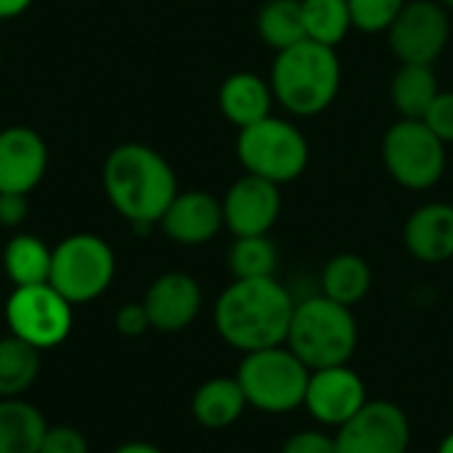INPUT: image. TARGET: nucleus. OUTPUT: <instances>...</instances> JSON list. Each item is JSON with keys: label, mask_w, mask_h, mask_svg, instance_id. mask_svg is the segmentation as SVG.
I'll return each instance as SVG.
<instances>
[{"label": "nucleus", "mask_w": 453, "mask_h": 453, "mask_svg": "<svg viewBox=\"0 0 453 453\" xmlns=\"http://www.w3.org/2000/svg\"><path fill=\"white\" fill-rule=\"evenodd\" d=\"M45 417L21 398H0V453H40Z\"/></svg>", "instance_id": "obj_20"}, {"label": "nucleus", "mask_w": 453, "mask_h": 453, "mask_svg": "<svg viewBox=\"0 0 453 453\" xmlns=\"http://www.w3.org/2000/svg\"><path fill=\"white\" fill-rule=\"evenodd\" d=\"M438 93V74L427 64H401L390 82V101L403 119H422Z\"/></svg>", "instance_id": "obj_22"}, {"label": "nucleus", "mask_w": 453, "mask_h": 453, "mask_svg": "<svg viewBox=\"0 0 453 453\" xmlns=\"http://www.w3.org/2000/svg\"><path fill=\"white\" fill-rule=\"evenodd\" d=\"M385 35L401 64L433 66L451 40V19L438 0H409Z\"/></svg>", "instance_id": "obj_10"}, {"label": "nucleus", "mask_w": 453, "mask_h": 453, "mask_svg": "<svg viewBox=\"0 0 453 453\" xmlns=\"http://www.w3.org/2000/svg\"><path fill=\"white\" fill-rule=\"evenodd\" d=\"M29 5H32V0H0V21L21 16Z\"/></svg>", "instance_id": "obj_34"}, {"label": "nucleus", "mask_w": 453, "mask_h": 453, "mask_svg": "<svg viewBox=\"0 0 453 453\" xmlns=\"http://www.w3.org/2000/svg\"><path fill=\"white\" fill-rule=\"evenodd\" d=\"M223 204V223L226 228L236 236H265L281 218V186L244 173L236 178L226 196L220 199Z\"/></svg>", "instance_id": "obj_13"}, {"label": "nucleus", "mask_w": 453, "mask_h": 453, "mask_svg": "<svg viewBox=\"0 0 453 453\" xmlns=\"http://www.w3.org/2000/svg\"><path fill=\"white\" fill-rule=\"evenodd\" d=\"M438 453H453V430L441 441V446H438Z\"/></svg>", "instance_id": "obj_36"}, {"label": "nucleus", "mask_w": 453, "mask_h": 453, "mask_svg": "<svg viewBox=\"0 0 453 453\" xmlns=\"http://www.w3.org/2000/svg\"><path fill=\"white\" fill-rule=\"evenodd\" d=\"M409 0H348L353 29L364 35H382L393 27Z\"/></svg>", "instance_id": "obj_28"}, {"label": "nucleus", "mask_w": 453, "mask_h": 453, "mask_svg": "<svg viewBox=\"0 0 453 453\" xmlns=\"http://www.w3.org/2000/svg\"><path fill=\"white\" fill-rule=\"evenodd\" d=\"M295 297L276 279H234L215 300V329L242 353L287 345Z\"/></svg>", "instance_id": "obj_1"}, {"label": "nucleus", "mask_w": 453, "mask_h": 453, "mask_svg": "<svg viewBox=\"0 0 453 453\" xmlns=\"http://www.w3.org/2000/svg\"><path fill=\"white\" fill-rule=\"evenodd\" d=\"M422 122L449 146L453 143V93L441 90L435 96V101L430 104V109L425 111Z\"/></svg>", "instance_id": "obj_29"}, {"label": "nucleus", "mask_w": 453, "mask_h": 453, "mask_svg": "<svg viewBox=\"0 0 453 453\" xmlns=\"http://www.w3.org/2000/svg\"><path fill=\"white\" fill-rule=\"evenodd\" d=\"M50 260L53 250L32 234H16L3 250V268L13 287L48 284Z\"/></svg>", "instance_id": "obj_23"}, {"label": "nucleus", "mask_w": 453, "mask_h": 453, "mask_svg": "<svg viewBox=\"0 0 453 453\" xmlns=\"http://www.w3.org/2000/svg\"><path fill=\"white\" fill-rule=\"evenodd\" d=\"M114 453H162L157 446H151V443H143V441H133V443H125V446H119Z\"/></svg>", "instance_id": "obj_35"}, {"label": "nucleus", "mask_w": 453, "mask_h": 453, "mask_svg": "<svg viewBox=\"0 0 453 453\" xmlns=\"http://www.w3.org/2000/svg\"><path fill=\"white\" fill-rule=\"evenodd\" d=\"M372 281H374L372 265L361 255L340 252L321 271V295H326L340 305L353 308L372 292Z\"/></svg>", "instance_id": "obj_21"}, {"label": "nucleus", "mask_w": 453, "mask_h": 453, "mask_svg": "<svg viewBox=\"0 0 453 453\" xmlns=\"http://www.w3.org/2000/svg\"><path fill=\"white\" fill-rule=\"evenodd\" d=\"M236 159L244 173L265 178L276 186H287L305 175L311 143L292 119L271 114L239 130Z\"/></svg>", "instance_id": "obj_5"}, {"label": "nucleus", "mask_w": 453, "mask_h": 453, "mask_svg": "<svg viewBox=\"0 0 453 453\" xmlns=\"http://www.w3.org/2000/svg\"><path fill=\"white\" fill-rule=\"evenodd\" d=\"M438 3H441V5H443L446 11H453V0H438Z\"/></svg>", "instance_id": "obj_37"}, {"label": "nucleus", "mask_w": 453, "mask_h": 453, "mask_svg": "<svg viewBox=\"0 0 453 453\" xmlns=\"http://www.w3.org/2000/svg\"><path fill=\"white\" fill-rule=\"evenodd\" d=\"M366 401L369 393L361 374L353 372L350 364H342L311 372L303 406L319 425L337 430L353 419L366 406Z\"/></svg>", "instance_id": "obj_12"}, {"label": "nucleus", "mask_w": 453, "mask_h": 453, "mask_svg": "<svg viewBox=\"0 0 453 453\" xmlns=\"http://www.w3.org/2000/svg\"><path fill=\"white\" fill-rule=\"evenodd\" d=\"M380 151L388 175L406 191H427L446 175L449 149L422 119L393 122Z\"/></svg>", "instance_id": "obj_7"}, {"label": "nucleus", "mask_w": 453, "mask_h": 453, "mask_svg": "<svg viewBox=\"0 0 453 453\" xmlns=\"http://www.w3.org/2000/svg\"><path fill=\"white\" fill-rule=\"evenodd\" d=\"M114 326L119 334L125 337H141L151 329V321H149V313L143 308V303H127L117 311L114 316Z\"/></svg>", "instance_id": "obj_32"}, {"label": "nucleus", "mask_w": 453, "mask_h": 453, "mask_svg": "<svg viewBox=\"0 0 453 453\" xmlns=\"http://www.w3.org/2000/svg\"><path fill=\"white\" fill-rule=\"evenodd\" d=\"M40 453H88V441L74 427H48Z\"/></svg>", "instance_id": "obj_31"}, {"label": "nucleus", "mask_w": 453, "mask_h": 453, "mask_svg": "<svg viewBox=\"0 0 453 453\" xmlns=\"http://www.w3.org/2000/svg\"><path fill=\"white\" fill-rule=\"evenodd\" d=\"M101 180L111 207L138 231L159 223L178 194L175 170L146 143H119L111 149Z\"/></svg>", "instance_id": "obj_2"}, {"label": "nucleus", "mask_w": 453, "mask_h": 453, "mask_svg": "<svg viewBox=\"0 0 453 453\" xmlns=\"http://www.w3.org/2000/svg\"><path fill=\"white\" fill-rule=\"evenodd\" d=\"M167 239L183 247H202L212 242L223 223V204L207 191H178L159 220Z\"/></svg>", "instance_id": "obj_16"}, {"label": "nucleus", "mask_w": 453, "mask_h": 453, "mask_svg": "<svg viewBox=\"0 0 453 453\" xmlns=\"http://www.w3.org/2000/svg\"><path fill=\"white\" fill-rule=\"evenodd\" d=\"M403 247L414 260L427 265L453 260V204H419L403 223Z\"/></svg>", "instance_id": "obj_17"}, {"label": "nucleus", "mask_w": 453, "mask_h": 453, "mask_svg": "<svg viewBox=\"0 0 453 453\" xmlns=\"http://www.w3.org/2000/svg\"><path fill=\"white\" fill-rule=\"evenodd\" d=\"M260 40L279 50H287L305 40V24H303V8L300 0H265L255 19Z\"/></svg>", "instance_id": "obj_24"}, {"label": "nucleus", "mask_w": 453, "mask_h": 453, "mask_svg": "<svg viewBox=\"0 0 453 453\" xmlns=\"http://www.w3.org/2000/svg\"><path fill=\"white\" fill-rule=\"evenodd\" d=\"M48 170V146L27 125L0 130V194H29Z\"/></svg>", "instance_id": "obj_14"}, {"label": "nucleus", "mask_w": 453, "mask_h": 453, "mask_svg": "<svg viewBox=\"0 0 453 453\" xmlns=\"http://www.w3.org/2000/svg\"><path fill=\"white\" fill-rule=\"evenodd\" d=\"M287 348L311 369L350 364L358 348V321L348 305L313 295L295 303Z\"/></svg>", "instance_id": "obj_4"}, {"label": "nucleus", "mask_w": 453, "mask_h": 453, "mask_svg": "<svg viewBox=\"0 0 453 453\" xmlns=\"http://www.w3.org/2000/svg\"><path fill=\"white\" fill-rule=\"evenodd\" d=\"M151 329L165 334H178L188 329L202 311V287L194 276L183 271L162 273L151 281L143 297Z\"/></svg>", "instance_id": "obj_15"}, {"label": "nucleus", "mask_w": 453, "mask_h": 453, "mask_svg": "<svg viewBox=\"0 0 453 453\" xmlns=\"http://www.w3.org/2000/svg\"><path fill=\"white\" fill-rule=\"evenodd\" d=\"M276 104L292 117H319L340 96L342 64L337 48L303 40L287 50H279L271 64Z\"/></svg>", "instance_id": "obj_3"}, {"label": "nucleus", "mask_w": 453, "mask_h": 453, "mask_svg": "<svg viewBox=\"0 0 453 453\" xmlns=\"http://www.w3.org/2000/svg\"><path fill=\"white\" fill-rule=\"evenodd\" d=\"M337 453H409L411 422L393 401H366V406L334 433Z\"/></svg>", "instance_id": "obj_11"}, {"label": "nucleus", "mask_w": 453, "mask_h": 453, "mask_svg": "<svg viewBox=\"0 0 453 453\" xmlns=\"http://www.w3.org/2000/svg\"><path fill=\"white\" fill-rule=\"evenodd\" d=\"M279 250L273 239L265 236H236L228 250V271L234 279H268L276 276Z\"/></svg>", "instance_id": "obj_27"}, {"label": "nucleus", "mask_w": 453, "mask_h": 453, "mask_svg": "<svg viewBox=\"0 0 453 453\" xmlns=\"http://www.w3.org/2000/svg\"><path fill=\"white\" fill-rule=\"evenodd\" d=\"M0 66H3V48H0Z\"/></svg>", "instance_id": "obj_38"}, {"label": "nucleus", "mask_w": 453, "mask_h": 453, "mask_svg": "<svg viewBox=\"0 0 453 453\" xmlns=\"http://www.w3.org/2000/svg\"><path fill=\"white\" fill-rule=\"evenodd\" d=\"M40 350L8 334L0 340V398H19L40 377Z\"/></svg>", "instance_id": "obj_25"}, {"label": "nucleus", "mask_w": 453, "mask_h": 453, "mask_svg": "<svg viewBox=\"0 0 453 453\" xmlns=\"http://www.w3.org/2000/svg\"><path fill=\"white\" fill-rule=\"evenodd\" d=\"M276 98L265 77L255 72H234L220 82L218 109L234 127H247L273 114Z\"/></svg>", "instance_id": "obj_18"}, {"label": "nucleus", "mask_w": 453, "mask_h": 453, "mask_svg": "<svg viewBox=\"0 0 453 453\" xmlns=\"http://www.w3.org/2000/svg\"><path fill=\"white\" fill-rule=\"evenodd\" d=\"M247 398L236 377H215L196 388L191 398L194 419L207 430H226L247 411Z\"/></svg>", "instance_id": "obj_19"}, {"label": "nucleus", "mask_w": 453, "mask_h": 453, "mask_svg": "<svg viewBox=\"0 0 453 453\" xmlns=\"http://www.w3.org/2000/svg\"><path fill=\"white\" fill-rule=\"evenodd\" d=\"M117 260L111 247L96 234H72L53 247L48 284L72 305L93 303L114 281Z\"/></svg>", "instance_id": "obj_8"}, {"label": "nucleus", "mask_w": 453, "mask_h": 453, "mask_svg": "<svg viewBox=\"0 0 453 453\" xmlns=\"http://www.w3.org/2000/svg\"><path fill=\"white\" fill-rule=\"evenodd\" d=\"M281 453H337V446L324 430H297L284 441Z\"/></svg>", "instance_id": "obj_30"}, {"label": "nucleus", "mask_w": 453, "mask_h": 453, "mask_svg": "<svg viewBox=\"0 0 453 453\" xmlns=\"http://www.w3.org/2000/svg\"><path fill=\"white\" fill-rule=\"evenodd\" d=\"M305 40L337 48L353 29L348 0H300Z\"/></svg>", "instance_id": "obj_26"}, {"label": "nucleus", "mask_w": 453, "mask_h": 453, "mask_svg": "<svg viewBox=\"0 0 453 453\" xmlns=\"http://www.w3.org/2000/svg\"><path fill=\"white\" fill-rule=\"evenodd\" d=\"M5 324L13 337L29 342L37 350L61 345L74 324L72 303L61 297L50 284L13 287L5 303Z\"/></svg>", "instance_id": "obj_9"}, {"label": "nucleus", "mask_w": 453, "mask_h": 453, "mask_svg": "<svg viewBox=\"0 0 453 453\" xmlns=\"http://www.w3.org/2000/svg\"><path fill=\"white\" fill-rule=\"evenodd\" d=\"M311 369L287 348H265L244 353L236 382L252 409L263 414H289L303 406Z\"/></svg>", "instance_id": "obj_6"}, {"label": "nucleus", "mask_w": 453, "mask_h": 453, "mask_svg": "<svg viewBox=\"0 0 453 453\" xmlns=\"http://www.w3.org/2000/svg\"><path fill=\"white\" fill-rule=\"evenodd\" d=\"M27 194H0V226L16 228L27 220Z\"/></svg>", "instance_id": "obj_33"}]
</instances>
